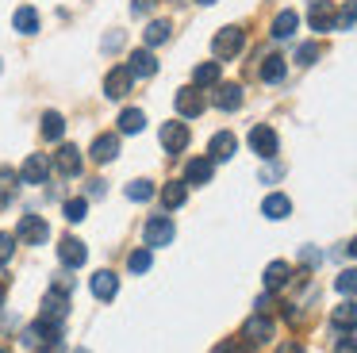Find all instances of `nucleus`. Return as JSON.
<instances>
[{
  "mask_svg": "<svg viewBox=\"0 0 357 353\" xmlns=\"http://www.w3.org/2000/svg\"><path fill=\"white\" fill-rule=\"evenodd\" d=\"M127 69H131V77H154L158 73V58H154V50L150 46H142V50H135L131 58H127Z\"/></svg>",
  "mask_w": 357,
  "mask_h": 353,
  "instance_id": "obj_12",
  "label": "nucleus"
},
{
  "mask_svg": "<svg viewBox=\"0 0 357 353\" xmlns=\"http://www.w3.org/2000/svg\"><path fill=\"white\" fill-rule=\"evenodd\" d=\"M12 27H16L20 35H39V12H35L31 4H20L16 12H12Z\"/></svg>",
  "mask_w": 357,
  "mask_h": 353,
  "instance_id": "obj_20",
  "label": "nucleus"
},
{
  "mask_svg": "<svg viewBox=\"0 0 357 353\" xmlns=\"http://www.w3.org/2000/svg\"><path fill=\"white\" fill-rule=\"evenodd\" d=\"M131 69L127 66H116V69H108V77H104V96H112V100H123L127 92H131Z\"/></svg>",
  "mask_w": 357,
  "mask_h": 353,
  "instance_id": "obj_10",
  "label": "nucleus"
},
{
  "mask_svg": "<svg viewBox=\"0 0 357 353\" xmlns=\"http://www.w3.org/2000/svg\"><path fill=\"white\" fill-rule=\"evenodd\" d=\"M211 353H250V345H242V342H219Z\"/></svg>",
  "mask_w": 357,
  "mask_h": 353,
  "instance_id": "obj_40",
  "label": "nucleus"
},
{
  "mask_svg": "<svg viewBox=\"0 0 357 353\" xmlns=\"http://www.w3.org/2000/svg\"><path fill=\"white\" fill-rule=\"evenodd\" d=\"M0 353H8V350H4V345H0Z\"/></svg>",
  "mask_w": 357,
  "mask_h": 353,
  "instance_id": "obj_49",
  "label": "nucleus"
},
{
  "mask_svg": "<svg viewBox=\"0 0 357 353\" xmlns=\"http://www.w3.org/2000/svg\"><path fill=\"white\" fill-rule=\"evenodd\" d=\"M89 284H93V296H96V299H112V296L119 292V276L112 273V269L93 273V280H89Z\"/></svg>",
  "mask_w": 357,
  "mask_h": 353,
  "instance_id": "obj_21",
  "label": "nucleus"
},
{
  "mask_svg": "<svg viewBox=\"0 0 357 353\" xmlns=\"http://www.w3.org/2000/svg\"><path fill=\"white\" fill-rule=\"evenodd\" d=\"M284 73H288V66H284L280 54H269V58L261 61V81L265 84H280V81H284Z\"/></svg>",
  "mask_w": 357,
  "mask_h": 353,
  "instance_id": "obj_26",
  "label": "nucleus"
},
{
  "mask_svg": "<svg viewBox=\"0 0 357 353\" xmlns=\"http://www.w3.org/2000/svg\"><path fill=\"white\" fill-rule=\"evenodd\" d=\"M300 261H303L307 269H315L319 261H323V253H319V250H311V246H303V250H300Z\"/></svg>",
  "mask_w": 357,
  "mask_h": 353,
  "instance_id": "obj_39",
  "label": "nucleus"
},
{
  "mask_svg": "<svg viewBox=\"0 0 357 353\" xmlns=\"http://www.w3.org/2000/svg\"><path fill=\"white\" fill-rule=\"evenodd\" d=\"M296 23H300V15H296V12H280L277 20H273V31H269V35H273V38H292V35H296Z\"/></svg>",
  "mask_w": 357,
  "mask_h": 353,
  "instance_id": "obj_30",
  "label": "nucleus"
},
{
  "mask_svg": "<svg viewBox=\"0 0 357 353\" xmlns=\"http://www.w3.org/2000/svg\"><path fill=\"white\" fill-rule=\"evenodd\" d=\"M62 215H66V219H70V223H81V219H85V215H89V200H85V196H77V200H66Z\"/></svg>",
  "mask_w": 357,
  "mask_h": 353,
  "instance_id": "obj_34",
  "label": "nucleus"
},
{
  "mask_svg": "<svg viewBox=\"0 0 357 353\" xmlns=\"http://www.w3.org/2000/svg\"><path fill=\"white\" fill-rule=\"evenodd\" d=\"M334 288H338L342 296H357V269H342L338 280H334Z\"/></svg>",
  "mask_w": 357,
  "mask_h": 353,
  "instance_id": "obj_35",
  "label": "nucleus"
},
{
  "mask_svg": "<svg viewBox=\"0 0 357 353\" xmlns=\"http://www.w3.org/2000/svg\"><path fill=\"white\" fill-rule=\"evenodd\" d=\"M250 150L257 153V158H277V150H280V138H277V130L273 127H265V123H257L254 130H250Z\"/></svg>",
  "mask_w": 357,
  "mask_h": 353,
  "instance_id": "obj_3",
  "label": "nucleus"
},
{
  "mask_svg": "<svg viewBox=\"0 0 357 353\" xmlns=\"http://www.w3.org/2000/svg\"><path fill=\"white\" fill-rule=\"evenodd\" d=\"M116 153H119V135H96L93 146H89V158L100 161V165L116 161Z\"/></svg>",
  "mask_w": 357,
  "mask_h": 353,
  "instance_id": "obj_13",
  "label": "nucleus"
},
{
  "mask_svg": "<svg viewBox=\"0 0 357 353\" xmlns=\"http://www.w3.org/2000/svg\"><path fill=\"white\" fill-rule=\"evenodd\" d=\"M50 169H54V161H50L47 153H27L24 169H20V181H24V184H47L50 181Z\"/></svg>",
  "mask_w": 357,
  "mask_h": 353,
  "instance_id": "obj_5",
  "label": "nucleus"
},
{
  "mask_svg": "<svg viewBox=\"0 0 357 353\" xmlns=\"http://www.w3.org/2000/svg\"><path fill=\"white\" fill-rule=\"evenodd\" d=\"M162 146L169 153L185 150V146H188V127H185V123H165V127H162Z\"/></svg>",
  "mask_w": 357,
  "mask_h": 353,
  "instance_id": "obj_19",
  "label": "nucleus"
},
{
  "mask_svg": "<svg viewBox=\"0 0 357 353\" xmlns=\"http://www.w3.org/2000/svg\"><path fill=\"white\" fill-rule=\"evenodd\" d=\"M185 200H188V188H185L181 181H169V184L162 188V204L169 207V211H173V207H181Z\"/></svg>",
  "mask_w": 357,
  "mask_h": 353,
  "instance_id": "obj_31",
  "label": "nucleus"
},
{
  "mask_svg": "<svg viewBox=\"0 0 357 353\" xmlns=\"http://www.w3.org/2000/svg\"><path fill=\"white\" fill-rule=\"evenodd\" d=\"M307 23H311V31H334L338 27V8L331 4V0H311V8H307Z\"/></svg>",
  "mask_w": 357,
  "mask_h": 353,
  "instance_id": "obj_4",
  "label": "nucleus"
},
{
  "mask_svg": "<svg viewBox=\"0 0 357 353\" xmlns=\"http://www.w3.org/2000/svg\"><path fill=\"white\" fill-rule=\"evenodd\" d=\"M234 146H238V138H234L231 130H219V135H211V142H208V158L211 161H231Z\"/></svg>",
  "mask_w": 357,
  "mask_h": 353,
  "instance_id": "obj_14",
  "label": "nucleus"
},
{
  "mask_svg": "<svg viewBox=\"0 0 357 353\" xmlns=\"http://www.w3.org/2000/svg\"><path fill=\"white\" fill-rule=\"evenodd\" d=\"M173 234H177V227H173L169 215H150L146 227H142V238H146L150 250H154V246H169Z\"/></svg>",
  "mask_w": 357,
  "mask_h": 353,
  "instance_id": "obj_2",
  "label": "nucleus"
},
{
  "mask_svg": "<svg viewBox=\"0 0 357 353\" xmlns=\"http://www.w3.org/2000/svg\"><path fill=\"white\" fill-rule=\"evenodd\" d=\"M58 261H62L66 269H81L89 261V246L81 242V238H62V242H58Z\"/></svg>",
  "mask_w": 357,
  "mask_h": 353,
  "instance_id": "obj_8",
  "label": "nucleus"
},
{
  "mask_svg": "<svg viewBox=\"0 0 357 353\" xmlns=\"http://www.w3.org/2000/svg\"><path fill=\"white\" fill-rule=\"evenodd\" d=\"M334 353H357V338H338V342H334Z\"/></svg>",
  "mask_w": 357,
  "mask_h": 353,
  "instance_id": "obj_41",
  "label": "nucleus"
},
{
  "mask_svg": "<svg viewBox=\"0 0 357 353\" xmlns=\"http://www.w3.org/2000/svg\"><path fill=\"white\" fill-rule=\"evenodd\" d=\"M242 46H246V31H242V27H223L215 38H211V54H215L219 61L238 58V54H242Z\"/></svg>",
  "mask_w": 357,
  "mask_h": 353,
  "instance_id": "obj_1",
  "label": "nucleus"
},
{
  "mask_svg": "<svg viewBox=\"0 0 357 353\" xmlns=\"http://www.w3.org/2000/svg\"><path fill=\"white\" fill-rule=\"evenodd\" d=\"M150 265H154V253H150V246H142V250H135L131 257H127V269H131V273H150Z\"/></svg>",
  "mask_w": 357,
  "mask_h": 353,
  "instance_id": "obj_32",
  "label": "nucleus"
},
{
  "mask_svg": "<svg viewBox=\"0 0 357 353\" xmlns=\"http://www.w3.org/2000/svg\"><path fill=\"white\" fill-rule=\"evenodd\" d=\"M16 188H20V173L8 165H0V207H8L16 200Z\"/></svg>",
  "mask_w": 357,
  "mask_h": 353,
  "instance_id": "obj_24",
  "label": "nucleus"
},
{
  "mask_svg": "<svg viewBox=\"0 0 357 353\" xmlns=\"http://www.w3.org/2000/svg\"><path fill=\"white\" fill-rule=\"evenodd\" d=\"M196 4H204V8H208V4H215V0H196Z\"/></svg>",
  "mask_w": 357,
  "mask_h": 353,
  "instance_id": "obj_46",
  "label": "nucleus"
},
{
  "mask_svg": "<svg viewBox=\"0 0 357 353\" xmlns=\"http://www.w3.org/2000/svg\"><path fill=\"white\" fill-rule=\"evenodd\" d=\"M349 253H354V257H357V238H354V242H349Z\"/></svg>",
  "mask_w": 357,
  "mask_h": 353,
  "instance_id": "obj_45",
  "label": "nucleus"
},
{
  "mask_svg": "<svg viewBox=\"0 0 357 353\" xmlns=\"http://www.w3.org/2000/svg\"><path fill=\"white\" fill-rule=\"evenodd\" d=\"M0 303H4V288H0Z\"/></svg>",
  "mask_w": 357,
  "mask_h": 353,
  "instance_id": "obj_47",
  "label": "nucleus"
},
{
  "mask_svg": "<svg viewBox=\"0 0 357 353\" xmlns=\"http://www.w3.org/2000/svg\"><path fill=\"white\" fill-rule=\"evenodd\" d=\"M150 4H154V0H135L131 12H135V15H146V8H150Z\"/></svg>",
  "mask_w": 357,
  "mask_h": 353,
  "instance_id": "obj_44",
  "label": "nucleus"
},
{
  "mask_svg": "<svg viewBox=\"0 0 357 353\" xmlns=\"http://www.w3.org/2000/svg\"><path fill=\"white\" fill-rule=\"evenodd\" d=\"M116 46H123V31H112V35H104V50H116Z\"/></svg>",
  "mask_w": 357,
  "mask_h": 353,
  "instance_id": "obj_42",
  "label": "nucleus"
},
{
  "mask_svg": "<svg viewBox=\"0 0 357 353\" xmlns=\"http://www.w3.org/2000/svg\"><path fill=\"white\" fill-rule=\"evenodd\" d=\"M39 135L47 138V142H58V138L66 135V119H62V112H43V127H39Z\"/></svg>",
  "mask_w": 357,
  "mask_h": 353,
  "instance_id": "obj_27",
  "label": "nucleus"
},
{
  "mask_svg": "<svg viewBox=\"0 0 357 353\" xmlns=\"http://www.w3.org/2000/svg\"><path fill=\"white\" fill-rule=\"evenodd\" d=\"M215 107L219 112H238L242 107V84H234V81L215 84Z\"/></svg>",
  "mask_w": 357,
  "mask_h": 353,
  "instance_id": "obj_15",
  "label": "nucleus"
},
{
  "mask_svg": "<svg viewBox=\"0 0 357 353\" xmlns=\"http://www.w3.org/2000/svg\"><path fill=\"white\" fill-rule=\"evenodd\" d=\"M173 107H177V115H181V119H196V115H204L208 100H204V92L196 89V84H188V89H181V92H177Z\"/></svg>",
  "mask_w": 357,
  "mask_h": 353,
  "instance_id": "obj_6",
  "label": "nucleus"
},
{
  "mask_svg": "<svg viewBox=\"0 0 357 353\" xmlns=\"http://www.w3.org/2000/svg\"><path fill=\"white\" fill-rule=\"evenodd\" d=\"M261 211H265V219H288V215H292V200H288L284 192H269Z\"/></svg>",
  "mask_w": 357,
  "mask_h": 353,
  "instance_id": "obj_22",
  "label": "nucleus"
},
{
  "mask_svg": "<svg viewBox=\"0 0 357 353\" xmlns=\"http://www.w3.org/2000/svg\"><path fill=\"white\" fill-rule=\"evenodd\" d=\"M315 58H319V43L296 46V61H300V66H315Z\"/></svg>",
  "mask_w": 357,
  "mask_h": 353,
  "instance_id": "obj_36",
  "label": "nucleus"
},
{
  "mask_svg": "<svg viewBox=\"0 0 357 353\" xmlns=\"http://www.w3.org/2000/svg\"><path fill=\"white\" fill-rule=\"evenodd\" d=\"M169 35H173V23L169 20H150V27L142 31V38H146L150 50H154V46H162V43H169Z\"/></svg>",
  "mask_w": 357,
  "mask_h": 353,
  "instance_id": "obj_25",
  "label": "nucleus"
},
{
  "mask_svg": "<svg viewBox=\"0 0 357 353\" xmlns=\"http://www.w3.org/2000/svg\"><path fill=\"white\" fill-rule=\"evenodd\" d=\"M273 330H277V326H273V319H269V315H261V311H257L254 319H246V326H242V334H246V342H254V345H265V342L273 338Z\"/></svg>",
  "mask_w": 357,
  "mask_h": 353,
  "instance_id": "obj_11",
  "label": "nucleus"
},
{
  "mask_svg": "<svg viewBox=\"0 0 357 353\" xmlns=\"http://www.w3.org/2000/svg\"><path fill=\"white\" fill-rule=\"evenodd\" d=\"M192 84L196 89H215L219 84V61H204L192 69Z\"/></svg>",
  "mask_w": 357,
  "mask_h": 353,
  "instance_id": "obj_28",
  "label": "nucleus"
},
{
  "mask_svg": "<svg viewBox=\"0 0 357 353\" xmlns=\"http://www.w3.org/2000/svg\"><path fill=\"white\" fill-rule=\"evenodd\" d=\"M277 353H307V350H303L300 342H280V345H277Z\"/></svg>",
  "mask_w": 357,
  "mask_h": 353,
  "instance_id": "obj_43",
  "label": "nucleus"
},
{
  "mask_svg": "<svg viewBox=\"0 0 357 353\" xmlns=\"http://www.w3.org/2000/svg\"><path fill=\"white\" fill-rule=\"evenodd\" d=\"M331 326H334V330H354V326H357V303H354V299H346V303L334 307Z\"/></svg>",
  "mask_w": 357,
  "mask_h": 353,
  "instance_id": "obj_23",
  "label": "nucleus"
},
{
  "mask_svg": "<svg viewBox=\"0 0 357 353\" xmlns=\"http://www.w3.org/2000/svg\"><path fill=\"white\" fill-rule=\"evenodd\" d=\"M16 253V234H0V261H8Z\"/></svg>",
  "mask_w": 357,
  "mask_h": 353,
  "instance_id": "obj_38",
  "label": "nucleus"
},
{
  "mask_svg": "<svg viewBox=\"0 0 357 353\" xmlns=\"http://www.w3.org/2000/svg\"><path fill=\"white\" fill-rule=\"evenodd\" d=\"M70 315V292H50L47 299H43V311H39V319H47V322H58L62 326V319Z\"/></svg>",
  "mask_w": 357,
  "mask_h": 353,
  "instance_id": "obj_9",
  "label": "nucleus"
},
{
  "mask_svg": "<svg viewBox=\"0 0 357 353\" xmlns=\"http://www.w3.org/2000/svg\"><path fill=\"white\" fill-rule=\"evenodd\" d=\"M16 238H20V242H27V246H43L50 238L47 219H43V215H24L20 227H16Z\"/></svg>",
  "mask_w": 357,
  "mask_h": 353,
  "instance_id": "obj_7",
  "label": "nucleus"
},
{
  "mask_svg": "<svg viewBox=\"0 0 357 353\" xmlns=\"http://www.w3.org/2000/svg\"><path fill=\"white\" fill-rule=\"evenodd\" d=\"M211 173H215L211 158H192L185 165V184H211Z\"/></svg>",
  "mask_w": 357,
  "mask_h": 353,
  "instance_id": "obj_17",
  "label": "nucleus"
},
{
  "mask_svg": "<svg viewBox=\"0 0 357 353\" xmlns=\"http://www.w3.org/2000/svg\"><path fill=\"white\" fill-rule=\"evenodd\" d=\"M354 23H357V0H349V4L338 12V27H354Z\"/></svg>",
  "mask_w": 357,
  "mask_h": 353,
  "instance_id": "obj_37",
  "label": "nucleus"
},
{
  "mask_svg": "<svg viewBox=\"0 0 357 353\" xmlns=\"http://www.w3.org/2000/svg\"><path fill=\"white\" fill-rule=\"evenodd\" d=\"M150 196H154V184H150V181H142V176H139V181H131V184H127V200H135V204H146Z\"/></svg>",
  "mask_w": 357,
  "mask_h": 353,
  "instance_id": "obj_33",
  "label": "nucleus"
},
{
  "mask_svg": "<svg viewBox=\"0 0 357 353\" xmlns=\"http://www.w3.org/2000/svg\"><path fill=\"white\" fill-rule=\"evenodd\" d=\"M0 69H4V66H0Z\"/></svg>",
  "mask_w": 357,
  "mask_h": 353,
  "instance_id": "obj_50",
  "label": "nucleus"
},
{
  "mask_svg": "<svg viewBox=\"0 0 357 353\" xmlns=\"http://www.w3.org/2000/svg\"><path fill=\"white\" fill-rule=\"evenodd\" d=\"M119 135H139L142 127H146V115L139 112V107H127V112H119Z\"/></svg>",
  "mask_w": 357,
  "mask_h": 353,
  "instance_id": "obj_29",
  "label": "nucleus"
},
{
  "mask_svg": "<svg viewBox=\"0 0 357 353\" xmlns=\"http://www.w3.org/2000/svg\"><path fill=\"white\" fill-rule=\"evenodd\" d=\"M288 280H292V265H288V261H273V265H265V292L288 288Z\"/></svg>",
  "mask_w": 357,
  "mask_h": 353,
  "instance_id": "obj_16",
  "label": "nucleus"
},
{
  "mask_svg": "<svg viewBox=\"0 0 357 353\" xmlns=\"http://www.w3.org/2000/svg\"><path fill=\"white\" fill-rule=\"evenodd\" d=\"M54 165H58V173L77 176V173H81V150H77V146H70V142H62V146H58Z\"/></svg>",
  "mask_w": 357,
  "mask_h": 353,
  "instance_id": "obj_18",
  "label": "nucleus"
},
{
  "mask_svg": "<svg viewBox=\"0 0 357 353\" xmlns=\"http://www.w3.org/2000/svg\"><path fill=\"white\" fill-rule=\"evenodd\" d=\"M73 353H89V350H73Z\"/></svg>",
  "mask_w": 357,
  "mask_h": 353,
  "instance_id": "obj_48",
  "label": "nucleus"
}]
</instances>
